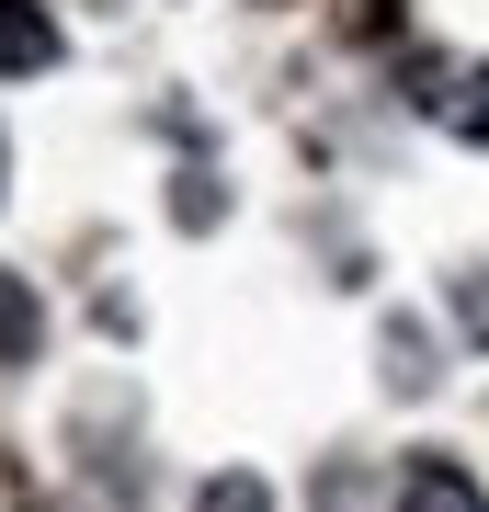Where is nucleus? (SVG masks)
Returning <instances> with one entry per match:
<instances>
[{"instance_id": "1", "label": "nucleus", "mask_w": 489, "mask_h": 512, "mask_svg": "<svg viewBox=\"0 0 489 512\" xmlns=\"http://www.w3.org/2000/svg\"><path fill=\"white\" fill-rule=\"evenodd\" d=\"M387 512H489V490H478L455 456H410V467H399V501H387Z\"/></svg>"}, {"instance_id": "2", "label": "nucleus", "mask_w": 489, "mask_h": 512, "mask_svg": "<svg viewBox=\"0 0 489 512\" xmlns=\"http://www.w3.org/2000/svg\"><path fill=\"white\" fill-rule=\"evenodd\" d=\"M35 69H57V23L35 0H0V80H35Z\"/></svg>"}, {"instance_id": "3", "label": "nucleus", "mask_w": 489, "mask_h": 512, "mask_svg": "<svg viewBox=\"0 0 489 512\" xmlns=\"http://www.w3.org/2000/svg\"><path fill=\"white\" fill-rule=\"evenodd\" d=\"M433 114H444V137H467V148H489V57H478V69H444V92H433Z\"/></svg>"}, {"instance_id": "4", "label": "nucleus", "mask_w": 489, "mask_h": 512, "mask_svg": "<svg viewBox=\"0 0 489 512\" xmlns=\"http://www.w3.org/2000/svg\"><path fill=\"white\" fill-rule=\"evenodd\" d=\"M35 342H46L35 296H23V274H0V365H35Z\"/></svg>"}, {"instance_id": "5", "label": "nucleus", "mask_w": 489, "mask_h": 512, "mask_svg": "<svg viewBox=\"0 0 489 512\" xmlns=\"http://www.w3.org/2000/svg\"><path fill=\"white\" fill-rule=\"evenodd\" d=\"M194 512H273V490H262L251 467H217V478H205V501H194Z\"/></svg>"}, {"instance_id": "6", "label": "nucleus", "mask_w": 489, "mask_h": 512, "mask_svg": "<svg viewBox=\"0 0 489 512\" xmlns=\"http://www.w3.org/2000/svg\"><path fill=\"white\" fill-rule=\"evenodd\" d=\"M387 387H433V342H421L410 319L387 330Z\"/></svg>"}, {"instance_id": "7", "label": "nucleus", "mask_w": 489, "mask_h": 512, "mask_svg": "<svg viewBox=\"0 0 489 512\" xmlns=\"http://www.w3.org/2000/svg\"><path fill=\"white\" fill-rule=\"evenodd\" d=\"M455 319H467V342H489V262L455 274Z\"/></svg>"}, {"instance_id": "8", "label": "nucleus", "mask_w": 489, "mask_h": 512, "mask_svg": "<svg viewBox=\"0 0 489 512\" xmlns=\"http://www.w3.org/2000/svg\"><path fill=\"white\" fill-rule=\"evenodd\" d=\"M217 205H228V194H205V171H182V194H171V217H182V228H205Z\"/></svg>"}]
</instances>
